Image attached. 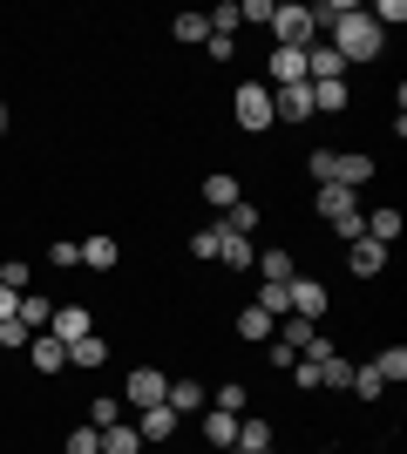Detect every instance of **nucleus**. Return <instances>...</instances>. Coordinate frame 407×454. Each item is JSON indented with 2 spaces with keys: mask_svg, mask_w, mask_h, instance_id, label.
I'll return each mask as SVG.
<instances>
[{
  "mask_svg": "<svg viewBox=\"0 0 407 454\" xmlns=\"http://www.w3.org/2000/svg\"><path fill=\"white\" fill-rule=\"evenodd\" d=\"M170 41H176V48H204V41H211V20L197 14V7H176V20H170Z\"/></svg>",
  "mask_w": 407,
  "mask_h": 454,
  "instance_id": "nucleus-28",
  "label": "nucleus"
},
{
  "mask_svg": "<svg viewBox=\"0 0 407 454\" xmlns=\"http://www.w3.org/2000/svg\"><path fill=\"white\" fill-rule=\"evenodd\" d=\"M197 441H204L211 454L238 448V414H224V407H204V414H197Z\"/></svg>",
  "mask_w": 407,
  "mask_h": 454,
  "instance_id": "nucleus-20",
  "label": "nucleus"
},
{
  "mask_svg": "<svg viewBox=\"0 0 407 454\" xmlns=\"http://www.w3.org/2000/svg\"><path fill=\"white\" fill-rule=\"evenodd\" d=\"M306 176H312V190L333 184V150H326V143H312V150H306Z\"/></svg>",
  "mask_w": 407,
  "mask_h": 454,
  "instance_id": "nucleus-39",
  "label": "nucleus"
},
{
  "mask_svg": "<svg viewBox=\"0 0 407 454\" xmlns=\"http://www.w3.org/2000/svg\"><path fill=\"white\" fill-rule=\"evenodd\" d=\"M102 454H150V448H143V434L129 420H116V427H102Z\"/></svg>",
  "mask_w": 407,
  "mask_h": 454,
  "instance_id": "nucleus-35",
  "label": "nucleus"
},
{
  "mask_svg": "<svg viewBox=\"0 0 407 454\" xmlns=\"http://www.w3.org/2000/svg\"><path fill=\"white\" fill-rule=\"evenodd\" d=\"M224 333H231L238 346H265V340H271V319L258 312L252 299H231V312H224Z\"/></svg>",
  "mask_w": 407,
  "mask_h": 454,
  "instance_id": "nucleus-10",
  "label": "nucleus"
},
{
  "mask_svg": "<svg viewBox=\"0 0 407 454\" xmlns=\"http://www.w3.org/2000/svg\"><path fill=\"white\" fill-rule=\"evenodd\" d=\"M20 360H27V373H35V380H61V373H68V346H61L55 333H35Z\"/></svg>",
  "mask_w": 407,
  "mask_h": 454,
  "instance_id": "nucleus-9",
  "label": "nucleus"
},
{
  "mask_svg": "<svg viewBox=\"0 0 407 454\" xmlns=\"http://www.w3.org/2000/svg\"><path fill=\"white\" fill-rule=\"evenodd\" d=\"M48 333H55L61 346H75L96 333V305H82V299H55V312H48Z\"/></svg>",
  "mask_w": 407,
  "mask_h": 454,
  "instance_id": "nucleus-6",
  "label": "nucleus"
},
{
  "mask_svg": "<svg viewBox=\"0 0 407 454\" xmlns=\"http://www.w3.org/2000/svg\"><path fill=\"white\" fill-rule=\"evenodd\" d=\"M373 373L387 380V387H401V380H407V346L401 340H380V346H373Z\"/></svg>",
  "mask_w": 407,
  "mask_h": 454,
  "instance_id": "nucleus-31",
  "label": "nucleus"
},
{
  "mask_svg": "<svg viewBox=\"0 0 407 454\" xmlns=\"http://www.w3.org/2000/svg\"><path fill=\"white\" fill-rule=\"evenodd\" d=\"M367 238L380 251H394L407 238V217H401V204H367Z\"/></svg>",
  "mask_w": 407,
  "mask_h": 454,
  "instance_id": "nucleus-21",
  "label": "nucleus"
},
{
  "mask_svg": "<svg viewBox=\"0 0 407 454\" xmlns=\"http://www.w3.org/2000/svg\"><path fill=\"white\" fill-rule=\"evenodd\" d=\"M271 48H312L319 27H312V0H271V20H265Z\"/></svg>",
  "mask_w": 407,
  "mask_h": 454,
  "instance_id": "nucleus-2",
  "label": "nucleus"
},
{
  "mask_svg": "<svg viewBox=\"0 0 407 454\" xmlns=\"http://www.w3.org/2000/svg\"><path fill=\"white\" fill-rule=\"evenodd\" d=\"M286 299H292V319H312V325H326L333 319V305H340V292H333L319 271H299V278L286 285Z\"/></svg>",
  "mask_w": 407,
  "mask_h": 454,
  "instance_id": "nucleus-3",
  "label": "nucleus"
},
{
  "mask_svg": "<svg viewBox=\"0 0 407 454\" xmlns=\"http://www.w3.org/2000/svg\"><path fill=\"white\" fill-rule=\"evenodd\" d=\"M204 61H211V68H231L238 61V35H211L204 41Z\"/></svg>",
  "mask_w": 407,
  "mask_h": 454,
  "instance_id": "nucleus-38",
  "label": "nucleus"
},
{
  "mask_svg": "<svg viewBox=\"0 0 407 454\" xmlns=\"http://www.w3.org/2000/svg\"><path fill=\"white\" fill-rule=\"evenodd\" d=\"M312 340H319L312 319H278L271 325V346H286V353H312Z\"/></svg>",
  "mask_w": 407,
  "mask_h": 454,
  "instance_id": "nucleus-29",
  "label": "nucleus"
},
{
  "mask_svg": "<svg viewBox=\"0 0 407 454\" xmlns=\"http://www.w3.org/2000/svg\"><path fill=\"white\" fill-rule=\"evenodd\" d=\"M48 265H55V271H82V238H68V231L48 238Z\"/></svg>",
  "mask_w": 407,
  "mask_h": 454,
  "instance_id": "nucleus-36",
  "label": "nucleus"
},
{
  "mask_svg": "<svg viewBox=\"0 0 407 454\" xmlns=\"http://www.w3.org/2000/svg\"><path fill=\"white\" fill-rule=\"evenodd\" d=\"M129 427L143 434V448H176V434H184V420H176L170 407H136Z\"/></svg>",
  "mask_w": 407,
  "mask_h": 454,
  "instance_id": "nucleus-11",
  "label": "nucleus"
},
{
  "mask_svg": "<svg viewBox=\"0 0 407 454\" xmlns=\"http://www.w3.org/2000/svg\"><path fill=\"white\" fill-rule=\"evenodd\" d=\"M163 394H170V366L143 360L122 373V407H163Z\"/></svg>",
  "mask_w": 407,
  "mask_h": 454,
  "instance_id": "nucleus-4",
  "label": "nucleus"
},
{
  "mask_svg": "<svg viewBox=\"0 0 407 454\" xmlns=\"http://www.w3.org/2000/svg\"><path fill=\"white\" fill-rule=\"evenodd\" d=\"M265 454H286V441H278V448H265Z\"/></svg>",
  "mask_w": 407,
  "mask_h": 454,
  "instance_id": "nucleus-42",
  "label": "nucleus"
},
{
  "mask_svg": "<svg viewBox=\"0 0 407 454\" xmlns=\"http://www.w3.org/2000/svg\"><path fill=\"white\" fill-rule=\"evenodd\" d=\"M163 407H170L176 420H184V414H204V407H211V387H204L197 373H170V394H163Z\"/></svg>",
  "mask_w": 407,
  "mask_h": 454,
  "instance_id": "nucleus-16",
  "label": "nucleus"
},
{
  "mask_svg": "<svg viewBox=\"0 0 407 454\" xmlns=\"http://www.w3.org/2000/svg\"><path fill=\"white\" fill-rule=\"evenodd\" d=\"M347 109H353V75L312 82V115H347Z\"/></svg>",
  "mask_w": 407,
  "mask_h": 454,
  "instance_id": "nucleus-25",
  "label": "nucleus"
},
{
  "mask_svg": "<svg viewBox=\"0 0 407 454\" xmlns=\"http://www.w3.org/2000/svg\"><path fill=\"white\" fill-rule=\"evenodd\" d=\"M75 420H89V427H116V420H122V394H89L75 407Z\"/></svg>",
  "mask_w": 407,
  "mask_h": 454,
  "instance_id": "nucleus-30",
  "label": "nucleus"
},
{
  "mask_svg": "<svg viewBox=\"0 0 407 454\" xmlns=\"http://www.w3.org/2000/svg\"><path fill=\"white\" fill-rule=\"evenodd\" d=\"M82 271H96V278L122 271V238L116 231H89V238H82Z\"/></svg>",
  "mask_w": 407,
  "mask_h": 454,
  "instance_id": "nucleus-12",
  "label": "nucleus"
},
{
  "mask_svg": "<svg viewBox=\"0 0 407 454\" xmlns=\"http://www.w3.org/2000/svg\"><path fill=\"white\" fill-rule=\"evenodd\" d=\"M217 238H224V217L184 231V258H191V265H217Z\"/></svg>",
  "mask_w": 407,
  "mask_h": 454,
  "instance_id": "nucleus-24",
  "label": "nucleus"
},
{
  "mask_svg": "<svg viewBox=\"0 0 407 454\" xmlns=\"http://www.w3.org/2000/svg\"><path fill=\"white\" fill-rule=\"evenodd\" d=\"M271 20V0H238V27H265Z\"/></svg>",
  "mask_w": 407,
  "mask_h": 454,
  "instance_id": "nucleus-40",
  "label": "nucleus"
},
{
  "mask_svg": "<svg viewBox=\"0 0 407 454\" xmlns=\"http://www.w3.org/2000/svg\"><path fill=\"white\" fill-rule=\"evenodd\" d=\"M271 115H278V129H312V122H319V115H312V82L271 89Z\"/></svg>",
  "mask_w": 407,
  "mask_h": 454,
  "instance_id": "nucleus-8",
  "label": "nucleus"
},
{
  "mask_svg": "<svg viewBox=\"0 0 407 454\" xmlns=\"http://www.w3.org/2000/svg\"><path fill=\"white\" fill-rule=\"evenodd\" d=\"M252 387H245V380H238V373H224V380H217V387H211V407H224V414H238V420H245V414H252Z\"/></svg>",
  "mask_w": 407,
  "mask_h": 454,
  "instance_id": "nucleus-26",
  "label": "nucleus"
},
{
  "mask_svg": "<svg viewBox=\"0 0 407 454\" xmlns=\"http://www.w3.org/2000/svg\"><path fill=\"white\" fill-rule=\"evenodd\" d=\"M353 210H360V190H347V184H319L312 190V217H319V224H340V217H353Z\"/></svg>",
  "mask_w": 407,
  "mask_h": 454,
  "instance_id": "nucleus-14",
  "label": "nucleus"
},
{
  "mask_svg": "<svg viewBox=\"0 0 407 454\" xmlns=\"http://www.w3.org/2000/svg\"><path fill=\"white\" fill-rule=\"evenodd\" d=\"M224 122H231L245 143H265V136L278 129V115H271V89L258 75H238L231 89H224Z\"/></svg>",
  "mask_w": 407,
  "mask_h": 454,
  "instance_id": "nucleus-1",
  "label": "nucleus"
},
{
  "mask_svg": "<svg viewBox=\"0 0 407 454\" xmlns=\"http://www.w3.org/2000/svg\"><path fill=\"white\" fill-rule=\"evenodd\" d=\"M224 454H238V448H224Z\"/></svg>",
  "mask_w": 407,
  "mask_h": 454,
  "instance_id": "nucleus-43",
  "label": "nucleus"
},
{
  "mask_svg": "<svg viewBox=\"0 0 407 454\" xmlns=\"http://www.w3.org/2000/svg\"><path fill=\"white\" fill-rule=\"evenodd\" d=\"M61 454H102V427H89V420H68V427H61Z\"/></svg>",
  "mask_w": 407,
  "mask_h": 454,
  "instance_id": "nucleus-33",
  "label": "nucleus"
},
{
  "mask_svg": "<svg viewBox=\"0 0 407 454\" xmlns=\"http://www.w3.org/2000/svg\"><path fill=\"white\" fill-rule=\"evenodd\" d=\"M0 143H14V102L0 95Z\"/></svg>",
  "mask_w": 407,
  "mask_h": 454,
  "instance_id": "nucleus-41",
  "label": "nucleus"
},
{
  "mask_svg": "<svg viewBox=\"0 0 407 454\" xmlns=\"http://www.w3.org/2000/svg\"><path fill=\"white\" fill-rule=\"evenodd\" d=\"M197 197L211 204V217H224V210H231L238 197H245V176H238V170H211L204 184H197Z\"/></svg>",
  "mask_w": 407,
  "mask_h": 454,
  "instance_id": "nucleus-19",
  "label": "nucleus"
},
{
  "mask_svg": "<svg viewBox=\"0 0 407 454\" xmlns=\"http://www.w3.org/2000/svg\"><path fill=\"white\" fill-rule=\"evenodd\" d=\"M265 448H278V420L271 414H245L238 420V454H265Z\"/></svg>",
  "mask_w": 407,
  "mask_h": 454,
  "instance_id": "nucleus-23",
  "label": "nucleus"
},
{
  "mask_svg": "<svg viewBox=\"0 0 407 454\" xmlns=\"http://www.w3.org/2000/svg\"><path fill=\"white\" fill-rule=\"evenodd\" d=\"M109 360H116V340H109L102 325L89 333V340H75V346H68V373H102Z\"/></svg>",
  "mask_w": 407,
  "mask_h": 454,
  "instance_id": "nucleus-15",
  "label": "nucleus"
},
{
  "mask_svg": "<svg viewBox=\"0 0 407 454\" xmlns=\"http://www.w3.org/2000/svg\"><path fill=\"white\" fill-rule=\"evenodd\" d=\"M347 394L360 400V407H387L394 400V387L380 373H373V360H353V380H347Z\"/></svg>",
  "mask_w": 407,
  "mask_h": 454,
  "instance_id": "nucleus-22",
  "label": "nucleus"
},
{
  "mask_svg": "<svg viewBox=\"0 0 407 454\" xmlns=\"http://www.w3.org/2000/svg\"><path fill=\"white\" fill-rule=\"evenodd\" d=\"M224 231H238V238H258V231H265V204H258L252 190H245V197L224 210Z\"/></svg>",
  "mask_w": 407,
  "mask_h": 454,
  "instance_id": "nucleus-27",
  "label": "nucleus"
},
{
  "mask_svg": "<svg viewBox=\"0 0 407 454\" xmlns=\"http://www.w3.org/2000/svg\"><path fill=\"white\" fill-rule=\"evenodd\" d=\"M299 251L292 245H258V258H252V285H292L299 278Z\"/></svg>",
  "mask_w": 407,
  "mask_h": 454,
  "instance_id": "nucleus-7",
  "label": "nucleus"
},
{
  "mask_svg": "<svg viewBox=\"0 0 407 454\" xmlns=\"http://www.w3.org/2000/svg\"><path fill=\"white\" fill-rule=\"evenodd\" d=\"M387 265H394V251H380L373 238H353V245H347V271L360 285H380V278H387Z\"/></svg>",
  "mask_w": 407,
  "mask_h": 454,
  "instance_id": "nucleus-13",
  "label": "nucleus"
},
{
  "mask_svg": "<svg viewBox=\"0 0 407 454\" xmlns=\"http://www.w3.org/2000/svg\"><path fill=\"white\" fill-rule=\"evenodd\" d=\"M252 258H258V238H238V231L217 238V271L224 278H252Z\"/></svg>",
  "mask_w": 407,
  "mask_h": 454,
  "instance_id": "nucleus-18",
  "label": "nucleus"
},
{
  "mask_svg": "<svg viewBox=\"0 0 407 454\" xmlns=\"http://www.w3.org/2000/svg\"><path fill=\"white\" fill-rule=\"evenodd\" d=\"M373 176H380V156L373 150H333V184L360 190V184H373Z\"/></svg>",
  "mask_w": 407,
  "mask_h": 454,
  "instance_id": "nucleus-17",
  "label": "nucleus"
},
{
  "mask_svg": "<svg viewBox=\"0 0 407 454\" xmlns=\"http://www.w3.org/2000/svg\"><path fill=\"white\" fill-rule=\"evenodd\" d=\"M48 312H55L48 292H20V305H14V319L27 325V333H48Z\"/></svg>",
  "mask_w": 407,
  "mask_h": 454,
  "instance_id": "nucleus-32",
  "label": "nucleus"
},
{
  "mask_svg": "<svg viewBox=\"0 0 407 454\" xmlns=\"http://www.w3.org/2000/svg\"><path fill=\"white\" fill-rule=\"evenodd\" d=\"M0 285H7V292H35V265H27L20 251H0Z\"/></svg>",
  "mask_w": 407,
  "mask_h": 454,
  "instance_id": "nucleus-34",
  "label": "nucleus"
},
{
  "mask_svg": "<svg viewBox=\"0 0 407 454\" xmlns=\"http://www.w3.org/2000/svg\"><path fill=\"white\" fill-rule=\"evenodd\" d=\"M258 82H265V89H299V82H306V48H265Z\"/></svg>",
  "mask_w": 407,
  "mask_h": 454,
  "instance_id": "nucleus-5",
  "label": "nucleus"
},
{
  "mask_svg": "<svg viewBox=\"0 0 407 454\" xmlns=\"http://www.w3.org/2000/svg\"><path fill=\"white\" fill-rule=\"evenodd\" d=\"M27 340H35V333H27L20 319H0V353H7V360H20V353H27Z\"/></svg>",
  "mask_w": 407,
  "mask_h": 454,
  "instance_id": "nucleus-37",
  "label": "nucleus"
}]
</instances>
